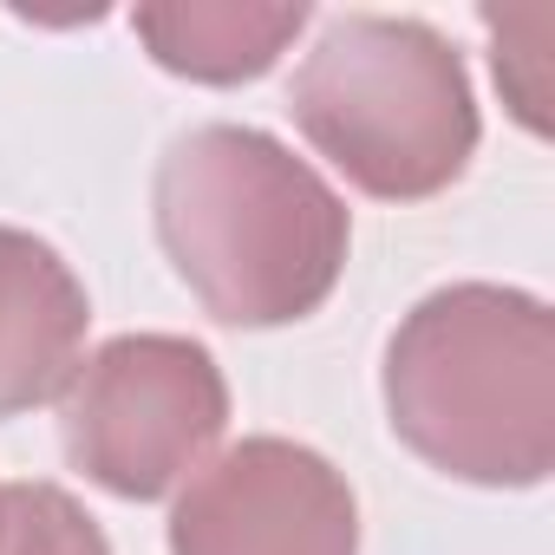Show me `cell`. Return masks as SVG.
<instances>
[{"label": "cell", "instance_id": "obj_1", "mask_svg": "<svg viewBox=\"0 0 555 555\" xmlns=\"http://www.w3.org/2000/svg\"><path fill=\"white\" fill-rule=\"evenodd\" d=\"M157 242L222 327L308 321L347 268V203L255 125H196L157 164Z\"/></svg>", "mask_w": 555, "mask_h": 555}, {"label": "cell", "instance_id": "obj_2", "mask_svg": "<svg viewBox=\"0 0 555 555\" xmlns=\"http://www.w3.org/2000/svg\"><path fill=\"white\" fill-rule=\"evenodd\" d=\"M386 418L457 483H542L555 470V314L496 282L425 295L386 340Z\"/></svg>", "mask_w": 555, "mask_h": 555}, {"label": "cell", "instance_id": "obj_3", "mask_svg": "<svg viewBox=\"0 0 555 555\" xmlns=\"http://www.w3.org/2000/svg\"><path fill=\"white\" fill-rule=\"evenodd\" d=\"M301 138L366 196L425 203L477 151V99L451 40L425 21L340 14L288 86Z\"/></svg>", "mask_w": 555, "mask_h": 555}, {"label": "cell", "instance_id": "obj_4", "mask_svg": "<svg viewBox=\"0 0 555 555\" xmlns=\"http://www.w3.org/2000/svg\"><path fill=\"white\" fill-rule=\"evenodd\" d=\"M229 425V386L209 347L183 334H118L73 366L60 392L66 457L112 496L177 490Z\"/></svg>", "mask_w": 555, "mask_h": 555}, {"label": "cell", "instance_id": "obj_5", "mask_svg": "<svg viewBox=\"0 0 555 555\" xmlns=\"http://www.w3.org/2000/svg\"><path fill=\"white\" fill-rule=\"evenodd\" d=\"M170 555H360V503L321 451L242 438L183 483Z\"/></svg>", "mask_w": 555, "mask_h": 555}, {"label": "cell", "instance_id": "obj_6", "mask_svg": "<svg viewBox=\"0 0 555 555\" xmlns=\"http://www.w3.org/2000/svg\"><path fill=\"white\" fill-rule=\"evenodd\" d=\"M86 321L92 308L66 255L0 222V418H21L66 392Z\"/></svg>", "mask_w": 555, "mask_h": 555}, {"label": "cell", "instance_id": "obj_7", "mask_svg": "<svg viewBox=\"0 0 555 555\" xmlns=\"http://www.w3.org/2000/svg\"><path fill=\"white\" fill-rule=\"evenodd\" d=\"M308 27L301 0H164V8H138L131 34L144 53L196 86H242L261 79L274 60L295 47Z\"/></svg>", "mask_w": 555, "mask_h": 555}, {"label": "cell", "instance_id": "obj_8", "mask_svg": "<svg viewBox=\"0 0 555 555\" xmlns=\"http://www.w3.org/2000/svg\"><path fill=\"white\" fill-rule=\"evenodd\" d=\"M0 555H112V548L73 490L8 483V496H0Z\"/></svg>", "mask_w": 555, "mask_h": 555}, {"label": "cell", "instance_id": "obj_9", "mask_svg": "<svg viewBox=\"0 0 555 555\" xmlns=\"http://www.w3.org/2000/svg\"><path fill=\"white\" fill-rule=\"evenodd\" d=\"M483 34H490V66L496 86L509 99V112L522 118V131H548V34L555 14L548 8H483Z\"/></svg>", "mask_w": 555, "mask_h": 555}, {"label": "cell", "instance_id": "obj_10", "mask_svg": "<svg viewBox=\"0 0 555 555\" xmlns=\"http://www.w3.org/2000/svg\"><path fill=\"white\" fill-rule=\"evenodd\" d=\"M0 496H8V483H0Z\"/></svg>", "mask_w": 555, "mask_h": 555}]
</instances>
